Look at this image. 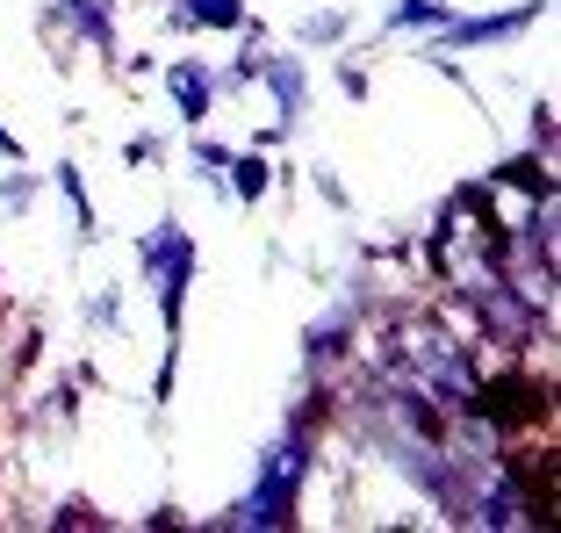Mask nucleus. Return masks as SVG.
I'll use <instances>...</instances> for the list:
<instances>
[{
	"mask_svg": "<svg viewBox=\"0 0 561 533\" xmlns=\"http://www.w3.org/2000/svg\"><path fill=\"white\" fill-rule=\"evenodd\" d=\"M397 353H403V367H411L417 397L476 404V367H468L461 339H446L432 317H403V325H397Z\"/></svg>",
	"mask_w": 561,
	"mask_h": 533,
	"instance_id": "f257e3e1",
	"label": "nucleus"
},
{
	"mask_svg": "<svg viewBox=\"0 0 561 533\" xmlns=\"http://www.w3.org/2000/svg\"><path fill=\"white\" fill-rule=\"evenodd\" d=\"M432 260H439V274L454 288H468V296H482V288L490 282H504V274H496V238H490V217H468V209H454V217H446V231L432 238Z\"/></svg>",
	"mask_w": 561,
	"mask_h": 533,
	"instance_id": "f03ea898",
	"label": "nucleus"
},
{
	"mask_svg": "<svg viewBox=\"0 0 561 533\" xmlns=\"http://www.w3.org/2000/svg\"><path fill=\"white\" fill-rule=\"evenodd\" d=\"M173 87H181V109H187V116H202V101H209L202 72H173Z\"/></svg>",
	"mask_w": 561,
	"mask_h": 533,
	"instance_id": "7ed1b4c3",
	"label": "nucleus"
},
{
	"mask_svg": "<svg viewBox=\"0 0 561 533\" xmlns=\"http://www.w3.org/2000/svg\"><path fill=\"white\" fill-rule=\"evenodd\" d=\"M187 15L195 22H238V8L231 0H187Z\"/></svg>",
	"mask_w": 561,
	"mask_h": 533,
	"instance_id": "20e7f679",
	"label": "nucleus"
},
{
	"mask_svg": "<svg viewBox=\"0 0 561 533\" xmlns=\"http://www.w3.org/2000/svg\"><path fill=\"white\" fill-rule=\"evenodd\" d=\"M238 188H245V195H260V188H266V167H260V159H245V167H238Z\"/></svg>",
	"mask_w": 561,
	"mask_h": 533,
	"instance_id": "39448f33",
	"label": "nucleus"
}]
</instances>
